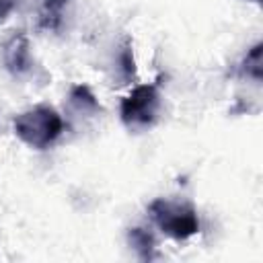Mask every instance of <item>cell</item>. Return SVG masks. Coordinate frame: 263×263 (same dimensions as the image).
Returning <instances> with one entry per match:
<instances>
[{
  "mask_svg": "<svg viewBox=\"0 0 263 263\" xmlns=\"http://www.w3.org/2000/svg\"><path fill=\"white\" fill-rule=\"evenodd\" d=\"M160 107V95L154 84L136 86L121 101V121L129 129H146L156 121V113Z\"/></svg>",
  "mask_w": 263,
  "mask_h": 263,
  "instance_id": "obj_3",
  "label": "cell"
},
{
  "mask_svg": "<svg viewBox=\"0 0 263 263\" xmlns=\"http://www.w3.org/2000/svg\"><path fill=\"white\" fill-rule=\"evenodd\" d=\"M55 2H62V0H55Z\"/></svg>",
  "mask_w": 263,
  "mask_h": 263,
  "instance_id": "obj_8",
  "label": "cell"
},
{
  "mask_svg": "<svg viewBox=\"0 0 263 263\" xmlns=\"http://www.w3.org/2000/svg\"><path fill=\"white\" fill-rule=\"evenodd\" d=\"M4 64L14 74L29 72V68H31V53H29L27 37L18 35V37H12L6 43V47H4Z\"/></svg>",
  "mask_w": 263,
  "mask_h": 263,
  "instance_id": "obj_4",
  "label": "cell"
},
{
  "mask_svg": "<svg viewBox=\"0 0 263 263\" xmlns=\"http://www.w3.org/2000/svg\"><path fill=\"white\" fill-rule=\"evenodd\" d=\"M16 2L18 0H0V23L8 18V14L16 8Z\"/></svg>",
  "mask_w": 263,
  "mask_h": 263,
  "instance_id": "obj_7",
  "label": "cell"
},
{
  "mask_svg": "<svg viewBox=\"0 0 263 263\" xmlns=\"http://www.w3.org/2000/svg\"><path fill=\"white\" fill-rule=\"evenodd\" d=\"M154 224L171 238L185 240L199 230V220L191 203L158 197L148 205Z\"/></svg>",
  "mask_w": 263,
  "mask_h": 263,
  "instance_id": "obj_2",
  "label": "cell"
},
{
  "mask_svg": "<svg viewBox=\"0 0 263 263\" xmlns=\"http://www.w3.org/2000/svg\"><path fill=\"white\" fill-rule=\"evenodd\" d=\"M129 242L132 247L140 253L142 259H152L154 257V238L148 234L144 228H132L129 232Z\"/></svg>",
  "mask_w": 263,
  "mask_h": 263,
  "instance_id": "obj_5",
  "label": "cell"
},
{
  "mask_svg": "<svg viewBox=\"0 0 263 263\" xmlns=\"http://www.w3.org/2000/svg\"><path fill=\"white\" fill-rule=\"evenodd\" d=\"M12 125H14V134L27 146L37 148V150L49 148L62 136V129H64V121L58 115V111L45 105L33 107L16 115Z\"/></svg>",
  "mask_w": 263,
  "mask_h": 263,
  "instance_id": "obj_1",
  "label": "cell"
},
{
  "mask_svg": "<svg viewBox=\"0 0 263 263\" xmlns=\"http://www.w3.org/2000/svg\"><path fill=\"white\" fill-rule=\"evenodd\" d=\"M70 99H72V103L78 105L80 109H86V107H88V109H99V105H97L92 92H90L86 86H82V84H78V86L72 88Z\"/></svg>",
  "mask_w": 263,
  "mask_h": 263,
  "instance_id": "obj_6",
  "label": "cell"
}]
</instances>
